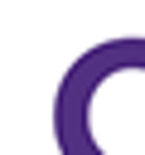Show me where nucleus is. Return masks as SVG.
Returning a JSON list of instances; mask_svg holds the SVG:
<instances>
[]
</instances>
